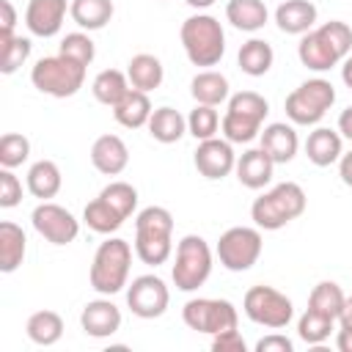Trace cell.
I'll return each instance as SVG.
<instances>
[{
  "mask_svg": "<svg viewBox=\"0 0 352 352\" xmlns=\"http://www.w3.org/2000/svg\"><path fill=\"white\" fill-rule=\"evenodd\" d=\"M80 327L91 338H110L121 327V311H118V305L110 297L102 294L99 300H91V302L82 305Z\"/></svg>",
  "mask_w": 352,
  "mask_h": 352,
  "instance_id": "5bb4252c",
  "label": "cell"
},
{
  "mask_svg": "<svg viewBox=\"0 0 352 352\" xmlns=\"http://www.w3.org/2000/svg\"><path fill=\"white\" fill-rule=\"evenodd\" d=\"M30 223L38 231V236H44L52 245H69L80 234V220L69 209H63L60 204H52V201H41L30 212Z\"/></svg>",
  "mask_w": 352,
  "mask_h": 352,
  "instance_id": "8fae6325",
  "label": "cell"
},
{
  "mask_svg": "<svg viewBox=\"0 0 352 352\" xmlns=\"http://www.w3.org/2000/svg\"><path fill=\"white\" fill-rule=\"evenodd\" d=\"M113 0H72L69 14L82 30H99L113 19Z\"/></svg>",
  "mask_w": 352,
  "mask_h": 352,
  "instance_id": "f546056e",
  "label": "cell"
},
{
  "mask_svg": "<svg viewBox=\"0 0 352 352\" xmlns=\"http://www.w3.org/2000/svg\"><path fill=\"white\" fill-rule=\"evenodd\" d=\"M220 129H223V138L228 143H250L253 138L261 135V121L239 116L234 110H226V116L220 118Z\"/></svg>",
  "mask_w": 352,
  "mask_h": 352,
  "instance_id": "d590c367",
  "label": "cell"
},
{
  "mask_svg": "<svg viewBox=\"0 0 352 352\" xmlns=\"http://www.w3.org/2000/svg\"><path fill=\"white\" fill-rule=\"evenodd\" d=\"M126 77H129V85H132V88L151 94L154 88L162 85L165 69H162V60H160L157 55L138 52V55H132L129 63H126Z\"/></svg>",
  "mask_w": 352,
  "mask_h": 352,
  "instance_id": "603a6c76",
  "label": "cell"
},
{
  "mask_svg": "<svg viewBox=\"0 0 352 352\" xmlns=\"http://www.w3.org/2000/svg\"><path fill=\"white\" fill-rule=\"evenodd\" d=\"M338 324H341V327H352V297L344 300V308H341V314H338Z\"/></svg>",
  "mask_w": 352,
  "mask_h": 352,
  "instance_id": "816d5d0a",
  "label": "cell"
},
{
  "mask_svg": "<svg viewBox=\"0 0 352 352\" xmlns=\"http://www.w3.org/2000/svg\"><path fill=\"white\" fill-rule=\"evenodd\" d=\"M60 184H63V176H60V168L52 162V160H38L30 165L28 170V190L33 198H41V201H50L60 192Z\"/></svg>",
  "mask_w": 352,
  "mask_h": 352,
  "instance_id": "83f0119b",
  "label": "cell"
},
{
  "mask_svg": "<svg viewBox=\"0 0 352 352\" xmlns=\"http://www.w3.org/2000/svg\"><path fill=\"white\" fill-rule=\"evenodd\" d=\"M333 330H336V319H330V316H324V314H319L314 308H305V314L297 319V336L308 346L324 344Z\"/></svg>",
  "mask_w": 352,
  "mask_h": 352,
  "instance_id": "e575fe53",
  "label": "cell"
},
{
  "mask_svg": "<svg viewBox=\"0 0 352 352\" xmlns=\"http://www.w3.org/2000/svg\"><path fill=\"white\" fill-rule=\"evenodd\" d=\"M305 190L297 182H280L272 190H267L264 195H258L250 206V220L256 223V228L264 231H278L286 223L297 220L305 212Z\"/></svg>",
  "mask_w": 352,
  "mask_h": 352,
  "instance_id": "7a4b0ae2",
  "label": "cell"
},
{
  "mask_svg": "<svg viewBox=\"0 0 352 352\" xmlns=\"http://www.w3.org/2000/svg\"><path fill=\"white\" fill-rule=\"evenodd\" d=\"M30 157V140L19 132H6L0 138V168H19Z\"/></svg>",
  "mask_w": 352,
  "mask_h": 352,
  "instance_id": "60d3db41",
  "label": "cell"
},
{
  "mask_svg": "<svg viewBox=\"0 0 352 352\" xmlns=\"http://www.w3.org/2000/svg\"><path fill=\"white\" fill-rule=\"evenodd\" d=\"M99 195H102L124 220L138 209V190H135L129 182H110Z\"/></svg>",
  "mask_w": 352,
  "mask_h": 352,
  "instance_id": "ab89813d",
  "label": "cell"
},
{
  "mask_svg": "<svg viewBox=\"0 0 352 352\" xmlns=\"http://www.w3.org/2000/svg\"><path fill=\"white\" fill-rule=\"evenodd\" d=\"M236 179L242 187L248 190H261L264 184H270L272 179V170H275V162L270 160V154L258 146V148H248L245 154L236 157Z\"/></svg>",
  "mask_w": 352,
  "mask_h": 352,
  "instance_id": "ac0fdd59",
  "label": "cell"
},
{
  "mask_svg": "<svg viewBox=\"0 0 352 352\" xmlns=\"http://www.w3.org/2000/svg\"><path fill=\"white\" fill-rule=\"evenodd\" d=\"M129 264H132V248L126 239L121 236H110L104 239L96 253H94V261H91V270H88V280L91 286L104 294V297H113L118 294L126 280H129Z\"/></svg>",
  "mask_w": 352,
  "mask_h": 352,
  "instance_id": "277c9868",
  "label": "cell"
},
{
  "mask_svg": "<svg viewBox=\"0 0 352 352\" xmlns=\"http://www.w3.org/2000/svg\"><path fill=\"white\" fill-rule=\"evenodd\" d=\"M129 77L126 72H118V69H104L94 77L91 82V91H94V99L107 104V107H116L126 94H129Z\"/></svg>",
  "mask_w": 352,
  "mask_h": 352,
  "instance_id": "4dcf8cb0",
  "label": "cell"
},
{
  "mask_svg": "<svg viewBox=\"0 0 352 352\" xmlns=\"http://www.w3.org/2000/svg\"><path fill=\"white\" fill-rule=\"evenodd\" d=\"M338 176H341V182L346 187H352V151L341 154V160H338Z\"/></svg>",
  "mask_w": 352,
  "mask_h": 352,
  "instance_id": "c3c4849f",
  "label": "cell"
},
{
  "mask_svg": "<svg viewBox=\"0 0 352 352\" xmlns=\"http://www.w3.org/2000/svg\"><path fill=\"white\" fill-rule=\"evenodd\" d=\"M58 52H60L63 58H69V60L82 63V66H91L94 58H96V47H94V41H91V36L82 33V30L66 33L63 41H60V50H58Z\"/></svg>",
  "mask_w": 352,
  "mask_h": 352,
  "instance_id": "f35d334b",
  "label": "cell"
},
{
  "mask_svg": "<svg viewBox=\"0 0 352 352\" xmlns=\"http://www.w3.org/2000/svg\"><path fill=\"white\" fill-rule=\"evenodd\" d=\"M151 99H148V94L146 91H138V88H129V94L113 107V116H116V121L121 124V126H126V129H140V126H146L148 124V118H151Z\"/></svg>",
  "mask_w": 352,
  "mask_h": 352,
  "instance_id": "d4e9b609",
  "label": "cell"
},
{
  "mask_svg": "<svg viewBox=\"0 0 352 352\" xmlns=\"http://www.w3.org/2000/svg\"><path fill=\"white\" fill-rule=\"evenodd\" d=\"M91 165L104 176H118L129 165V148L118 135H99L91 146Z\"/></svg>",
  "mask_w": 352,
  "mask_h": 352,
  "instance_id": "e0dca14e",
  "label": "cell"
},
{
  "mask_svg": "<svg viewBox=\"0 0 352 352\" xmlns=\"http://www.w3.org/2000/svg\"><path fill=\"white\" fill-rule=\"evenodd\" d=\"M182 319L190 330L217 336L226 330H234L239 324V314L234 302L220 300V297H192L182 308Z\"/></svg>",
  "mask_w": 352,
  "mask_h": 352,
  "instance_id": "9c48e42d",
  "label": "cell"
},
{
  "mask_svg": "<svg viewBox=\"0 0 352 352\" xmlns=\"http://www.w3.org/2000/svg\"><path fill=\"white\" fill-rule=\"evenodd\" d=\"M242 308H245V316H248L250 322H256V324H261V327H270V330L286 327V324L292 322V316H294L292 300H289L283 292H278V289H272V286H264V283L250 286V289L245 292Z\"/></svg>",
  "mask_w": 352,
  "mask_h": 352,
  "instance_id": "ba28073f",
  "label": "cell"
},
{
  "mask_svg": "<svg viewBox=\"0 0 352 352\" xmlns=\"http://www.w3.org/2000/svg\"><path fill=\"white\" fill-rule=\"evenodd\" d=\"M148 135L157 140V143H176L184 138L187 132V118L176 110V107H157L148 118Z\"/></svg>",
  "mask_w": 352,
  "mask_h": 352,
  "instance_id": "4316f807",
  "label": "cell"
},
{
  "mask_svg": "<svg viewBox=\"0 0 352 352\" xmlns=\"http://www.w3.org/2000/svg\"><path fill=\"white\" fill-rule=\"evenodd\" d=\"M192 162L198 168V173L209 182L226 179L234 168H236V154L231 148V143L223 138H209V140H198V148L192 154Z\"/></svg>",
  "mask_w": 352,
  "mask_h": 352,
  "instance_id": "4fadbf2b",
  "label": "cell"
},
{
  "mask_svg": "<svg viewBox=\"0 0 352 352\" xmlns=\"http://www.w3.org/2000/svg\"><path fill=\"white\" fill-rule=\"evenodd\" d=\"M22 201V182L14 176L11 168H0V206L11 209Z\"/></svg>",
  "mask_w": 352,
  "mask_h": 352,
  "instance_id": "ee69618b",
  "label": "cell"
},
{
  "mask_svg": "<svg viewBox=\"0 0 352 352\" xmlns=\"http://www.w3.org/2000/svg\"><path fill=\"white\" fill-rule=\"evenodd\" d=\"M25 250H28V239H25V231L11 223V220H3L0 223V272H14L19 270V264L25 261Z\"/></svg>",
  "mask_w": 352,
  "mask_h": 352,
  "instance_id": "484cf974",
  "label": "cell"
},
{
  "mask_svg": "<svg viewBox=\"0 0 352 352\" xmlns=\"http://www.w3.org/2000/svg\"><path fill=\"white\" fill-rule=\"evenodd\" d=\"M212 275V248L204 236L187 234L176 245V261L170 270L173 286L179 292H195L201 289Z\"/></svg>",
  "mask_w": 352,
  "mask_h": 352,
  "instance_id": "8992f818",
  "label": "cell"
},
{
  "mask_svg": "<svg viewBox=\"0 0 352 352\" xmlns=\"http://www.w3.org/2000/svg\"><path fill=\"white\" fill-rule=\"evenodd\" d=\"M336 346L341 352H352V327H341L336 336Z\"/></svg>",
  "mask_w": 352,
  "mask_h": 352,
  "instance_id": "f907efd6",
  "label": "cell"
},
{
  "mask_svg": "<svg viewBox=\"0 0 352 352\" xmlns=\"http://www.w3.org/2000/svg\"><path fill=\"white\" fill-rule=\"evenodd\" d=\"M297 58H300V63H302L305 69H311V72H327V69H333V66L341 63V58L330 50V44L319 36L316 28L308 30V33H302V38H300V44H297Z\"/></svg>",
  "mask_w": 352,
  "mask_h": 352,
  "instance_id": "44dd1931",
  "label": "cell"
},
{
  "mask_svg": "<svg viewBox=\"0 0 352 352\" xmlns=\"http://www.w3.org/2000/svg\"><path fill=\"white\" fill-rule=\"evenodd\" d=\"M264 239L258 228L250 226H234L220 234L217 239V258L228 272H245L250 270L261 256Z\"/></svg>",
  "mask_w": 352,
  "mask_h": 352,
  "instance_id": "30bf717a",
  "label": "cell"
},
{
  "mask_svg": "<svg viewBox=\"0 0 352 352\" xmlns=\"http://www.w3.org/2000/svg\"><path fill=\"white\" fill-rule=\"evenodd\" d=\"M170 302V292L162 278L157 275H138L126 286V305L140 319H157L165 314Z\"/></svg>",
  "mask_w": 352,
  "mask_h": 352,
  "instance_id": "7c38bea8",
  "label": "cell"
},
{
  "mask_svg": "<svg viewBox=\"0 0 352 352\" xmlns=\"http://www.w3.org/2000/svg\"><path fill=\"white\" fill-rule=\"evenodd\" d=\"M261 148L270 154V160L275 165H286L297 157V148H300V140H297V132L292 124L286 121H272L261 129Z\"/></svg>",
  "mask_w": 352,
  "mask_h": 352,
  "instance_id": "2e32d148",
  "label": "cell"
},
{
  "mask_svg": "<svg viewBox=\"0 0 352 352\" xmlns=\"http://www.w3.org/2000/svg\"><path fill=\"white\" fill-rule=\"evenodd\" d=\"M30 38L25 36H3L0 38V72L3 74H14L28 58H30Z\"/></svg>",
  "mask_w": 352,
  "mask_h": 352,
  "instance_id": "8d00e7d4",
  "label": "cell"
},
{
  "mask_svg": "<svg viewBox=\"0 0 352 352\" xmlns=\"http://www.w3.org/2000/svg\"><path fill=\"white\" fill-rule=\"evenodd\" d=\"M316 6L311 0H283L275 8V25L289 36H302L316 25Z\"/></svg>",
  "mask_w": 352,
  "mask_h": 352,
  "instance_id": "d6986e66",
  "label": "cell"
},
{
  "mask_svg": "<svg viewBox=\"0 0 352 352\" xmlns=\"http://www.w3.org/2000/svg\"><path fill=\"white\" fill-rule=\"evenodd\" d=\"M316 30H319V36L330 44V50H333L341 60L352 52V28H349L346 22H341V19H330V22H324V25H319Z\"/></svg>",
  "mask_w": 352,
  "mask_h": 352,
  "instance_id": "7bdbcfd3",
  "label": "cell"
},
{
  "mask_svg": "<svg viewBox=\"0 0 352 352\" xmlns=\"http://www.w3.org/2000/svg\"><path fill=\"white\" fill-rule=\"evenodd\" d=\"M85 69L88 66H82L77 60H69L58 52V55H47L41 60H36V66L30 69V82H33L36 91H41L47 96L66 99V96H74L82 88Z\"/></svg>",
  "mask_w": 352,
  "mask_h": 352,
  "instance_id": "5b68a950",
  "label": "cell"
},
{
  "mask_svg": "<svg viewBox=\"0 0 352 352\" xmlns=\"http://www.w3.org/2000/svg\"><path fill=\"white\" fill-rule=\"evenodd\" d=\"M14 28H16V11L11 0H0V38L14 36Z\"/></svg>",
  "mask_w": 352,
  "mask_h": 352,
  "instance_id": "7dc6e473",
  "label": "cell"
},
{
  "mask_svg": "<svg viewBox=\"0 0 352 352\" xmlns=\"http://www.w3.org/2000/svg\"><path fill=\"white\" fill-rule=\"evenodd\" d=\"M184 55L192 66H217L226 55V33L223 25L212 14H192L182 22L179 30Z\"/></svg>",
  "mask_w": 352,
  "mask_h": 352,
  "instance_id": "3957f363",
  "label": "cell"
},
{
  "mask_svg": "<svg viewBox=\"0 0 352 352\" xmlns=\"http://www.w3.org/2000/svg\"><path fill=\"white\" fill-rule=\"evenodd\" d=\"M66 11H69L66 0H30L25 8V25L33 36L52 38L63 25Z\"/></svg>",
  "mask_w": 352,
  "mask_h": 352,
  "instance_id": "9a60e30c",
  "label": "cell"
},
{
  "mask_svg": "<svg viewBox=\"0 0 352 352\" xmlns=\"http://www.w3.org/2000/svg\"><path fill=\"white\" fill-rule=\"evenodd\" d=\"M226 110H234V113H239V116H248V118H256V121L264 124V118H267V113H270V104H267V99H264L261 94H256V91H239V94L228 96V107H226Z\"/></svg>",
  "mask_w": 352,
  "mask_h": 352,
  "instance_id": "b9f144b4",
  "label": "cell"
},
{
  "mask_svg": "<svg viewBox=\"0 0 352 352\" xmlns=\"http://www.w3.org/2000/svg\"><path fill=\"white\" fill-rule=\"evenodd\" d=\"M305 154L308 160L316 165V168H327L333 162L341 160L344 154V140H341V132L330 129V126H316L308 140H305Z\"/></svg>",
  "mask_w": 352,
  "mask_h": 352,
  "instance_id": "ffe728a7",
  "label": "cell"
},
{
  "mask_svg": "<svg viewBox=\"0 0 352 352\" xmlns=\"http://www.w3.org/2000/svg\"><path fill=\"white\" fill-rule=\"evenodd\" d=\"M338 132H341V138L352 140V107H346V110L338 116Z\"/></svg>",
  "mask_w": 352,
  "mask_h": 352,
  "instance_id": "681fc988",
  "label": "cell"
},
{
  "mask_svg": "<svg viewBox=\"0 0 352 352\" xmlns=\"http://www.w3.org/2000/svg\"><path fill=\"white\" fill-rule=\"evenodd\" d=\"M341 80L346 88H352V55L344 58V66H341Z\"/></svg>",
  "mask_w": 352,
  "mask_h": 352,
  "instance_id": "f5cc1de1",
  "label": "cell"
},
{
  "mask_svg": "<svg viewBox=\"0 0 352 352\" xmlns=\"http://www.w3.org/2000/svg\"><path fill=\"white\" fill-rule=\"evenodd\" d=\"M217 129H220V116L212 104H195L187 116V132L195 138V140H209V138H217Z\"/></svg>",
  "mask_w": 352,
  "mask_h": 352,
  "instance_id": "74e56055",
  "label": "cell"
},
{
  "mask_svg": "<svg viewBox=\"0 0 352 352\" xmlns=\"http://www.w3.org/2000/svg\"><path fill=\"white\" fill-rule=\"evenodd\" d=\"M344 300L346 297H344V292H341V286L336 280H319L308 294V308H314V311H319V314H324V316L338 322Z\"/></svg>",
  "mask_w": 352,
  "mask_h": 352,
  "instance_id": "836d02e7",
  "label": "cell"
},
{
  "mask_svg": "<svg viewBox=\"0 0 352 352\" xmlns=\"http://www.w3.org/2000/svg\"><path fill=\"white\" fill-rule=\"evenodd\" d=\"M292 349H294V344L280 333H270L256 341V352H292Z\"/></svg>",
  "mask_w": 352,
  "mask_h": 352,
  "instance_id": "bcb514c9",
  "label": "cell"
},
{
  "mask_svg": "<svg viewBox=\"0 0 352 352\" xmlns=\"http://www.w3.org/2000/svg\"><path fill=\"white\" fill-rule=\"evenodd\" d=\"M272 60H275V52L264 38H248L236 55V63L248 77H264L272 69Z\"/></svg>",
  "mask_w": 352,
  "mask_h": 352,
  "instance_id": "f1b7e54d",
  "label": "cell"
},
{
  "mask_svg": "<svg viewBox=\"0 0 352 352\" xmlns=\"http://www.w3.org/2000/svg\"><path fill=\"white\" fill-rule=\"evenodd\" d=\"M226 19L245 33H256L267 25L270 11L264 6V0H228L226 3Z\"/></svg>",
  "mask_w": 352,
  "mask_h": 352,
  "instance_id": "cb8c5ba5",
  "label": "cell"
},
{
  "mask_svg": "<svg viewBox=\"0 0 352 352\" xmlns=\"http://www.w3.org/2000/svg\"><path fill=\"white\" fill-rule=\"evenodd\" d=\"M82 223H85L94 234H113V231H118V228L124 226V217H121L102 195H96V198L85 206Z\"/></svg>",
  "mask_w": 352,
  "mask_h": 352,
  "instance_id": "d6a6232c",
  "label": "cell"
},
{
  "mask_svg": "<svg viewBox=\"0 0 352 352\" xmlns=\"http://www.w3.org/2000/svg\"><path fill=\"white\" fill-rule=\"evenodd\" d=\"M173 253V214L165 206H146L135 217V256L143 264H165Z\"/></svg>",
  "mask_w": 352,
  "mask_h": 352,
  "instance_id": "6da1fadb",
  "label": "cell"
},
{
  "mask_svg": "<svg viewBox=\"0 0 352 352\" xmlns=\"http://www.w3.org/2000/svg\"><path fill=\"white\" fill-rule=\"evenodd\" d=\"M190 94H192L195 104H212V107H217V104L228 102L231 85H228V77L226 74H220L214 69H204V72H198L192 77Z\"/></svg>",
  "mask_w": 352,
  "mask_h": 352,
  "instance_id": "7402d4cb",
  "label": "cell"
},
{
  "mask_svg": "<svg viewBox=\"0 0 352 352\" xmlns=\"http://www.w3.org/2000/svg\"><path fill=\"white\" fill-rule=\"evenodd\" d=\"M336 102V88L330 80L324 77H314V80H305L300 82L283 102V110L289 116L292 124H300V126H314L324 118V113L333 107Z\"/></svg>",
  "mask_w": 352,
  "mask_h": 352,
  "instance_id": "52a82bcc",
  "label": "cell"
},
{
  "mask_svg": "<svg viewBox=\"0 0 352 352\" xmlns=\"http://www.w3.org/2000/svg\"><path fill=\"white\" fill-rule=\"evenodd\" d=\"M212 352H248V344H245L242 333L234 327V330L212 336Z\"/></svg>",
  "mask_w": 352,
  "mask_h": 352,
  "instance_id": "f6af8a7d",
  "label": "cell"
},
{
  "mask_svg": "<svg viewBox=\"0 0 352 352\" xmlns=\"http://www.w3.org/2000/svg\"><path fill=\"white\" fill-rule=\"evenodd\" d=\"M214 0H187V6L190 8H198V11H204V8H209Z\"/></svg>",
  "mask_w": 352,
  "mask_h": 352,
  "instance_id": "db71d44e",
  "label": "cell"
},
{
  "mask_svg": "<svg viewBox=\"0 0 352 352\" xmlns=\"http://www.w3.org/2000/svg\"><path fill=\"white\" fill-rule=\"evenodd\" d=\"M25 330H28V338H30L33 344H38V346H52V344H58L60 336H63V319H60V314H55V311H36V314L28 316Z\"/></svg>",
  "mask_w": 352,
  "mask_h": 352,
  "instance_id": "1f68e13d",
  "label": "cell"
}]
</instances>
